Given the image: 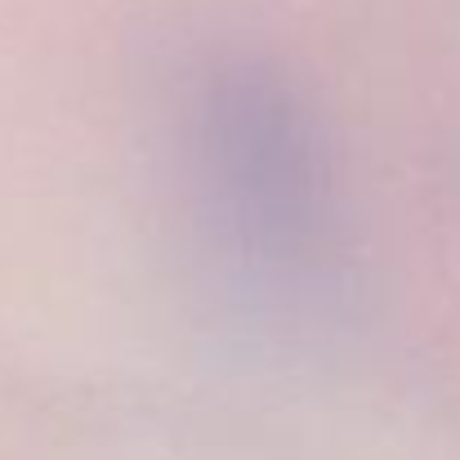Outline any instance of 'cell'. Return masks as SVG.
<instances>
[{
    "label": "cell",
    "mask_w": 460,
    "mask_h": 460,
    "mask_svg": "<svg viewBox=\"0 0 460 460\" xmlns=\"http://www.w3.org/2000/svg\"><path fill=\"white\" fill-rule=\"evenodd\" d=\"M192 224L228 282L278 317L340 300L349 215L340 165L300 85L264 58H210L179 103Z\"/></svg>",
    "instance_id": "cell-1"
}]
</instances>
